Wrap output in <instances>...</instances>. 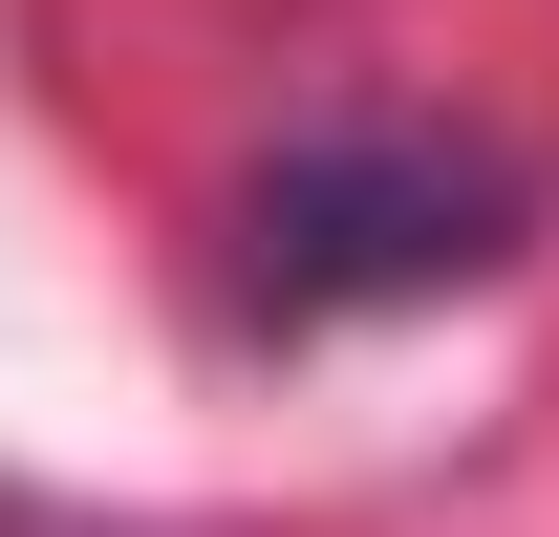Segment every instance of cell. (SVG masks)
I'll list each match as a JSON object with an SVG mask.
<instances>
[{
  "label": "cell",
  "instance_id": "6da1fadb",
  "mask_svg": "<svg viewBox=\"0 0 559 537\" xmlns=\"http://www.w3.org/2000/svg\"><path fill=\"white\" fill-rule=\"evenodd\" d=\"M516 259V172L430 130H301L237 194V301L259 323H388V301H452V279Z\"/></svg>",
  "mask_w": 559,
  "mask_h": 537
}]
</instances>
